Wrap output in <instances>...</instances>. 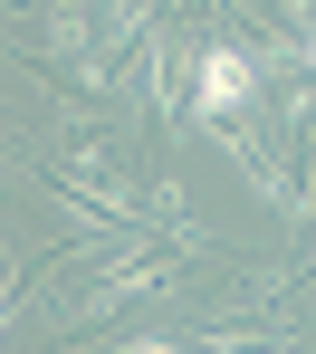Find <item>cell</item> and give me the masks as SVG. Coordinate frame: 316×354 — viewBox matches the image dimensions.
I'll list each match as a JSON object with an SVG mask.
<instances>
[{
	"instance_id": "6da1fadb",
	"label": "cell",
	"mask_w": 316,
	"mask_h": 354,
	"mask_svg": "<svg viewBox=\"0 0 316 354\" xmlns=\"http://www.w3.org/2000/svg\"><path fill=\"white\" fill-rule=\"evenodd\" d=\"M259 86H268V58H259L250 39L211 29V39L192 48V67H183V115H192V134H221V124L240 115Z\"/></svg>"
},
{
	"instance_id": "7a4b0ae2",
	"label": "cell",
	"mask_w": 316,
	"mask_h": 354,
	"mask_svg": "<svg viewBox=\"0 0 316 354\" xmlns=\"http://www.w3.org/2000/svg\"><path fill=\"white\" fill-rule=\"evenodd\" d=\"M115 354H192V345H183V335H125Z\"/></svg>"
},
{
	"instance_id": "3957f363",
	"label": "cell",
	"mask_w": 316,
	"mask_h": 354,
	"mask_svg": "<svg viewBox=\"0 0 316 354\" xmlns=\"http://www.w3.org/2000/svg\"><path fill=\"white\" fill-rule=\"evenodd\" d=\"M297 58H307V67H316V29H297Z\"/></svg>"
}]
</instances>
